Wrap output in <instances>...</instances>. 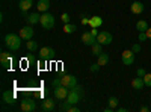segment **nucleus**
Wrapping results in <instances>:
<instances>
[{
    "label": "nucleus",
    "mask_w": 151,
    "mask_h": 112,
    "mask_svg": "<svg viewBox=\"0 0 151 112\" xmlns=\"http://www.w3.org/2000/svg\"><path fill=\"white\" fill-rule=\"evenodd\" d=\"M26 47H27V50H29V52H35L36 48H38V43H36V41L29 40V41L26 43Z\"/></svg>",
    "instance_id": "393cba45"
},
{
    "label": "nucleus",
    "mask_w": 151,
    "mask_h": 112,
    "mask_svg": "<svg viewBox=\"0 0 151 112\" xmlns=\"http://www.w3.org/2000/svg\"><path fill=\"white\" fill-rule=\"evenodd\" d=\"M26 20H27L29 24H36V23H40V21H41V15H40V14H36V12H33V14H30V15L26 17Z\"/></svg>",
    "instance_id": "aec40b11"
},
{
    "label": "nucleus",
    "mask_w": 151,
    "mask_h": 112,
    "mask_svg": "<svg viewBox=\"0 0 151 112\" xmlns=\"http://www.w3.org/2000/svg\"><path fill=\"white\" fill-rule=\"evenodd\" d=\"M144 9H145V6H144V3H142V2H133V3L130 5V11L133 12L134 15L142 14Z\"/></svg>",
    "instance_id": "4468645a"
},
{
    "label": "nucleus",
    "mask_w": 151,
    "mask_h": 112,
    "mask_svg": "<svg viewBox=\"0 0 151 112\" xmlns=\"http://www.w3.org/2000/svg\"><path fill=\"white\" fill-rule=\"evenodd\" d=\"M33 33H35V29L32 26H24L20 29V36L24 40V41H29L33 38Z\"/></svg>",
    "instance_id": "0eeeda50"
},
{
    "label": "nucleus",
    "mask_w": 151,
    "mask_h": 112,
    "mask_svg": "<svg viewBox=\"0 0 151 112\" xmlns=\"http://www.w3.org/2000/svg\"><path fill=\"white\" fill-rule=\"evenodd\" d=\"M68 92H70V88H67V86H64V85L55 88V97L58 98V100H67Z\"/></svg>",
    "instance_id": "39448f33"
},
{
    "label": "nucleus",
    "mask_w": 151,
    "mask_h": 112,
    "mask_svg": "<svg viewBox=\"0 0 151 112\" xmlns=\"http://www.w3.org/2000/svg\"><path fill=\"white\" fill-rule=\"evenodd\" d=\"M145 40H148L147 32H139V41H145Z\"/></svg>",
    "instance_id": "2f4dec72"
},
{
    "label": "nucleus",
    "mask_w": 151,
    "mask_h": 112,
    "mask_svg": "<svg viewBox=\"0 0 151 112\" xmlns=\"http://www.w3.org/2000/svg\"><path fill=\"white\" fill-rule=\"evenodd\" d=\"M60 18H62V21H64L65 24H67V23H70V15H68V14H62V15H60Z\"/></svg>",
    "instance_id": "473e14b6"
},
{
    "label": "nucleus",
    "mask_w": 151,
    "mask_h": 112,
    "mask_svg": "<svg viewBox=\"0 0 151 112\" xmlns=\"http://www.w3.org/2000/svg\"><path fill=\"white\" fill-rule=\"evenodd\" d=\"M132 86H133V90H136V91H141L144 86H145V83H144V77H134L133 80H132Z\"/></svg>",
    "instance_id": "dca6fc26"
},
{
    "label": "nucleus",
    "mask_w": 151,
    "mask_h": 112,
    "mask_svg": "<svg viewBox=\"0 0 151 112\" xmlns=\"http://www.w3.org/2000/svg\"><path fill=\"white\" fill-rule=\"evenodd\" d=\"M52 83H53V86L56 88V86H60V85H62V80H60V77H59V79H53Z\"/></svg>",
    "instance_id": "72a5a7b5"
},
{
    "label": "nucleus",
    "mask_w": 151,
    "mask_h": 112,
    "mask_svg": "<svg viewBox=\"0 0 151 112\" xmlns=\"http://www.w3.org/2000/svg\"><path fill=\"white\" fill-rule=\"evenodd\" d=\"M97 58H98V59H97V62H98V64L101 65V67L109 64V55H107V53H100Z\"/></svg>",
    "instance_id": "412c9836"
},
{
    "label": "nucleus",
    "mask_w": 151,
    "mask_h": 112,
    "mask_svg": "<svg viewBox=\"0 0 151 112\" xmlns=\"http://www.w3.org/2000/svg\"><path fill=\"white\" fill-rule=\"evenodd\" d=\"M148 111H150L148 106H142V108H141V112H148Z\"/></svg>",
    "instance_id": "c9c22d12"
},
{
    "label": "nucleus",
    "mask_w": 151,
    "mask_h": 112,
    "mask_svg": "<svg viewBox=\"0 0 151 112\" xmlns=\"http://www.w3.org/2000/svg\"><path fill=\"white\" fill-rule=\"evenodd\" d=\"M36 8L41 12H47L48 8H50V0H40V2L36 3Z\"/></svg>",
    "instance_id": "f3484780"
},
{
    "label": "nucleus",
    "mask_w": 151,
    "mask_h": 112,
    "mask_svg": "<svg viewBox=\"0 0 151 112\" xmlns=\"http://www.w3.org/2000/svg\"><path fill=\"white\" fill-rule=\"evenodd\" d=\"M60 80H62V85L70 88V90H73L74 86L77 85V79H76L73 74H64V76L60 77Z\"/></svg>",
    "instance_id": "20e7f679"
},
{
    "label": "nucleus",
    "mask_w": 151,
    "mask_h": 112,
    "mask_svg": "<svg viewBox=\"0 0 151 112\" xmlns=\"http://www.w3.org/2000/svg\"><path fill=\"white\" fill-rule=\"evenodd\" d=\"M100 68H101V65H100V64H98V62H97V64H92V65L89 67V70H91L92 73H97V71H98Z\"/></svg>",
    "instance_id": "c85d7f7f"
},
{
    "label": "nucleus",
    "mask_w": 151,
    "mask_h": 112,
    "mask_svg": "<svg viewBox=\"0 0 151 112\" xmlns=\"http://www.w3.org/2000/svg\"><path fill=\"white\" fill-rule=\"evenodd\" d=\"M132 50H133L134 53H139V52H141V46H139V44H133V46H132Z\"/></svg>",
    "instance_id": "7c9ffc66"
},
{
    "label": "nucleus",
    "mask_w": 151,
    "mask_h": 112,
    "mask_svg": "<svg viewBox=\"0 0 151 112\" xmlns=\"http://www.w3.org/2000/svg\"><path fill=\"white\" fill-rule=\"evenodd\" d=\"M2 98H3L5 103L14 105V103H15V92H12V91H5V92L2 94Z\"/></svg>",
    "instance_id": "2eb2a0df"
},
{
    "label": "nucleus",
    "mask_w": 151,
    "mask_h": 112,
    "mask_svg": "<svg viewBox=\"0 0 151 112\" xmlns=\"http://www.w3.org/2000/svg\"><path fill=\"white\" fill-rule=\"evenodd\" d=\"M107 103H109V108H112V109H115L116 106H118V98L116 97H109V100H107Z\"/></svg>",
    "instance_id": "bb28decb"
},
{
    "label": "nucleus",
    "mask_w": 151,
    "mask_h": 112,
    "mask_svg": "<svg viewBox=\"0 0 151 112\" xmlns=\"http://www.w3.org/2000/svg\"><path fill=\"white\" fill-rule=\"evenodd\" d=\"M36 109V105L33 102V98H24L21 102V111L23 112H33Z\"/></svg>",
    "instance_id": "6e6552de"
},
{
    "label": "nucleus",
    "mask_w": 151,
    "mask_h": 112,
    "mask_svg": "<svg viewBox=\"0 0 151 112\" xmlns=\"http://www.w3.org/2000/svg\"><path fill=\"white\" fill-rule=\"evenodd\" d=\"M40 24L42 26V29H45V30L53 29V27H55V17L50 14V12H44V14L41 15Z\"/></svg>",
    "instance_id": "f03ea898"
},
{
    "label": "nucleus",
    "mask_w": 151,
    "mask_h": 112,
    "mask_svg": "<svg viewBox=\"0 0 151 112\" xmlns=\"http://www.w3.org/2000/svg\"><path fill=\"white\" fill-rule=\"evenodd\" d=\"M55 106H56V102L53 98H45L41 105V109L45 111V112H52V111H55Z\"/></svg>",
    "instance_id": "ddd939ff"
},
{
    "label": "nucleus",
    "mask_w": 151,
    "mask_h": 112,
    "mask_svg": "<svg viewBox=\"0 0 151 112\" xmlns=\"http://www.w3.org/2000/svg\"><path fill=\"white\" fill-rule=\"evenodd\" d=\"M91 47H92V55L94 56H98L100 53H103V48H101V44H100V43H95Z\"/></svg>",
    "instance_id": "b1692460"
},
{
    "label": "nucleus",
    "mask_w": 151,
    "mask_h": 112,
    "mask_svg": "<svg viewBox=\"0 0 151 112\" xmlns=\"http://www.w3.org/2000/svg\"><path fill=\"white\" fill-rule=\"evenodd\" d=\"M60 111H68V112H79V108H76L74 105H70L68 102H65L60 106Z\"/></svg>",
    "instance_id": "4be33fe9"
},
{
    "label": "nucleus",
    "mask_w": 151,
    "mask_h": 112,
    "mask_svg": "<svg viewBox=\"0 0 151 112\" xmlns=\"http://www.w3.org/2000/svg\"><path fill=\"white\" fill-rule=\"evenodd\" d=\"M67 102L70 105H77L80 102V92H77L76 90H70V92L67 95Z\"/></svg>",
    "instance_id": "f8f14e48"
},
{
    "label": "nucleus",
    "mask_w": 151,
    "mask_h": 112,
    "mask_svg": "<svg viewBox=\"0 0 151 112\" xmlns=\"http://www.w3.org/2000/svg\"><path fill=\"white\" fill-rule=\"evenodd\" d=\"M97 43H100L101 46H109L112 44V33L107 30H101L97 35Z\"/></svg>",
    "instance_id": "7ed1b4c3"
},
{
    "label": "nucleus",
    "mask_w": 151,
    "mask_h": 112,
    "mask_svg": "<svg viewBox=\"0 0 151 112\" xmlns=\"http://www.w3.org/2000/svg\"><path fill=\"white\" fill-rule=\"evenodd\" d=\"M144 83L145 86H151V73H147L144 76Z\"/></svg>",
    "instance_id": "cd10ccee"
},
{
    "label": "nucleus",
    "mask_w": 151,
    "mask_h": 112,
    "mask_svg": "<svg viewBox=\"0 0 151 112\" xmlns=\"http://www.w3.org/2000/svg\"><path fill=\"white\" fill-rule=\"evenodd\" d=\"M40 56L42 61H48V59H53L55 58V50L52 47H42L40 50Z\"/></svg>",
    "instance_id": "9d476101"
},
{
    "label": "nucleus",
    "mask_w": 151,
    "mask_h": 112,
    "mask_svg": "<svg viewBox=\"0 0 151 112\" xmlns=\"http://www.w3.org/2000/svg\"><path fill=\"white\" fill-rule=\"evenodd\" d=\"M82 43H83L85 46H94V44L97 43V36H94V35L91 33V30H89V32H83V35H82Z\"/></svg>",
    "instance_id": "9b49d317"
},
{
    "label": "nucleus",
    "mask_w": 151,
    "mask_h": 112,
    "mask_svg": "<svg viewBox=\"0 0 151 112\" xmlns=\"http://www.w3.org/2000/svg\"><path fill=\"white\" fill-rule=\"evenodd\" d=\"M136 29L139 30V32H147V29H148V23L145 21V20H139L136 23Z\"/></svg>",
    "instance_id": "5701e85b"
},
{
    "label": "nucleus",
    "mask_w": 151,
    "mask_h": 112,
    "mask_svg": "<svg viewBox=\"0 0 151 112\" xmlns=\"http://www.w3.org/2000/svg\"><path fill=\"white\" fill-rule=\"evenodd\" d=\"M118 111H119V112H125L127 109H125V108H118Z\"/></svg>",
    "instance_id": "e433bc0d"
},
{
    "label": "nucleus",
    "mask_w": 151,
    "mask_h": 112,
    "mask_svg": "<svg viewBox=\"0 0 151 112\" xmlns=\"http://www.w3.org/2000/svg\"><path fill=\"white\" fill-rule=\"evenodd\" d=\"M32 5H33V2L32 0H20V11L21 12H26L27 9H30L32 8Z\"/></svg>",
    "instance_id": "a211bd4d"
},
{
    "label": "nucleus",
    "mask_w": 151,
    "mask_h": 112,
    "mask_svg": "<svg viewBox=\"0 0 151 112\" xmlns=\"http://www.w3.org/2000/svg\"><path fill=\"white\" fill-rule=\"evenodd\" d=\"M0 62H2V67L5 70H9L11 65H12V58L8 52H2L0 53Z\"/></svg>",
    "instance_id": "1a4fd4ad"
},
{
    "label": "nucleus",
    "mask_w": 151,
    "mask_h": 112,
    "mask_svg": "<svg viewBox=\"0 0 151 112\" xmlns=\"http://www.w3.org/2000/svg\"><path fill=\"white\" fill-rule=\"evenodd\" d=\"M64 30H65V33H73V32L77 30V26H76V24H70V23H67V24H65V27H64Z\"/></svg>",
    "instance_id": "a878e982"
},
{
    "label": "nucleus",
    "mask_w": 151,
    "mask_h": 112,
    "mask_svg": "<svg viewBox=\"0 0 151 112\" xmlns=\"http://www.w3.org/2000/svg\"><path fill=\"white\" fill-rule=\"evenodd\" d=\"M136 74H137V76H139V77H144V76H145V74H147V71H145L144 68H137V71H136Z\"/></svg>",
    "instance_id": "c756f323"
},
{
    "label": "nucleus",
    "mask_w": 151,
    "mask_h": 112,
    "mask_svg": "<svg viewBox=\"0 0 151 112\" xmlns=\"http://www.w3.org/2000/svg\"><path fill=\"white\" fill-rule=\"evenodd\" d=\"M101 24H103V18L101 17H91L89 18V26L91 27H100V26H101Z\"/></svg>",
    "instance_id": "6ab92c4d"
},
{
    "label": "nucleus",
    "mask_w": 151,
    "mask_h": 112,
    "mask_svg": "<svg viewBox=\"0 0 151 112\" xmlns=\"http://www.w3.org/2000/svg\"><path fill=\"white\" fill-rule=\"evenodd\" d=\"M5 44L9 50L12 52H17L20 46H21V36L20 35H15V33H8L5 36Z\"/></svg>",
    "instance_id": "f257e3e1"
},
{
    "label": "nucleus",
    "mask_w": 151,
    "mask_h": 112,
    "mask_svg": "<svg viewBox=\"0 0 151 112\" xmlns=\"http://www.w3.org/2000/svg\"><path fill=\"white\" fill-rule=\"evenodd\" d=\"M121 59H122V64L124 65H132L133 62H134V52L132 50H124L121 53Z\"/></svg>",
    "instance_id": "423d86ee"
},
{
    "label": "nucleus",
    "mask_w": 151,
    "mask_h": 112,
    "mask_svg": "<svg viewBox=\"0 0 151 112\" xmlns=\"http://www.w3.org/2000/svg\"><path fill=\"white\" fill-rule=\"evenodd\" d=\"M147 36H148V40L151 41V27H148V29H147Z\"/></svg>",
    "instance_id": "f704fd0d"
}]
</instances>
